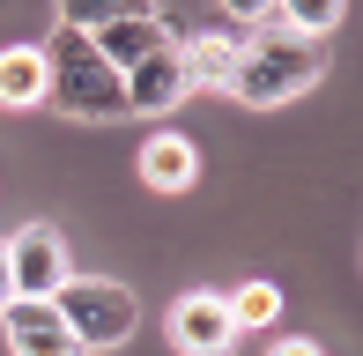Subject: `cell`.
<instances>
[{
	"label": "cell",
	"mask_w": 363,
	"mask_h": 356,
	"mask_svg": "<svg viewBox=\"0 0 363 356\" xmlns=\"http://www.w3.org/2000/svg\"><path fill=\"white\" fill-rule=\"evenodd\" d=\"M38 52H45V104H52V111L89 119V126L126 119V82H119V67H111V60L89 45V30H82V23H67V15H60L52 38H45Z\"/></svg>",
	"instance_id": "obj_1"
},
{
	"label": "cell",
	"mask_w": 363,
	"mask_h": 356,
	"mask_svg": "<svg viewBox=\"0 0 363 356\" xmlns=\"http://www.w3.org/2000/svg\"><path fill=\"white\" fill-rule=\"evenodd\" d=\"M326 82V52L304 38H289V30H245L238 45V67H230V96L252 111H274V104H296V96H311Z\"/></svg>",
	"instance_id": "obj_2"
},
{
	"label": "cell",
	"mask_w": 363,
	"mask_h": 356,
	"mask_svg": "<svg viewBox=\"0 0 363 356\" xmlns=\"http://www.w3.org/2000/svg\"><path fill=\"white\" fill-rule=\"evenodd\" d=\"M52 312H60V327L74 334L82 356L134 342V327H141V297L126 282H111V274H67V282L52 289Z\"/></svg>",
	"instance_id": "obj_3"
},
{
	"label": "cell",
	"mask_w": 363,
	"mask_h": 356,
	"mask_svg": "<svg viewBox=\"0 0 363 356\" xmlns=\"http://www.w3.org/2000/svg\"><path fill=\"white\" fill-rule=\"evenodd\" d=\"M8 245V289L15 297H52L60 282H67V238L52 230V223H23L15 238H0Z\"/></svg>",
	"instance_id": "obj_4"
},
{
	"label": "cell",
	"mask_w": 363,
	"mask_h": 356,
	"mask_svg": "<svg viewBox=\"0 0 363 356\" xmlns=\"http://www.w3.org/2000/svg\"><path fill=\"white\" fill-rule=\"evenodd\" d=\"M82 30H89V45H96V52H104L119 74H126V67H141L148 52H163V45H178V38H171V23H163V15H148V8H111V15H89Z\"/></svg>",
	"instance_id": "obj_5"
},
{
	"label": "cell",
	"mask_w": 363,
	"mask_h": 356,
	"mask_svg": "<svg viewBox=\"0 0 363 356\" xmlns=\"http://www.w3.org/2000/svg\"><path fill=\"white\" fill-rule=\"evenodd\" d=\"M163 327H171V349L178 356H230V342H238L230 297H216V289H186Z\"/></svg>",
	"instance_id": "obj_6"
},
{
	"label": "cell",
	"mask_w": 363,
	"mask_h": 356,
	"mask_svg": "<svg viewBox=\"0 0 363 356\" xmlns=\"http://www.w3.org/2000/svg\"><path fill=\"white\" fill-rule=\"evenodd\" d=\"M0 334H8L15 356H82L74 334L60 327L52 297H8V304H0Z\"/></svg>",
	"instance_id": "obj_7"
},
{
	"label": "cell",
	"mask_w": 363,
	"mask_h": 356,
	"mask_svg": "<svg viewBox=\"0 0 363 356\" xmlns=\"http://www.w3.org/2000/svg\"><path fill=\"white\" fill-rule=\"evenodd\" d=\"M126 82V111H141V119H163V111H178L186 104V60H178V45H163V52H148L141 67H126L119 74Z\"/></svg>",
	"instance_id": "obj_8"
},
{
	"label": "cell",
	"mask_w": 363,
	"mask_h": 356,
	"mask_svg": "<svg viewBox=\"0 0 363 356\" xmlns=\"http://www.w3.org/2000/svg\"><path fill=\"white\" fill-rule=\"evenodd\" d=\"M238 45H245V30H238V23L186 38V45H178V60H186V89H223V82H230V67H238Z\"/></svg>",
	"instance_id": "obj_9"
},
{
	"label": "cell",
	"mask_w": 363,
	"mask_h": 356,
	"mask_svg": "<svg viewBox=\"0 0 363 356\" xmlns=\"http://www.w3.org/2000/svg\"><path fill=\"white\" fill-rule=\"evenodd\" d=\"M141 178L156 193H186L193 178H201V149H193L186 134H148V149H141Z\"/></svg>",
	"instance_id": "obj_10"
},
{
	"label": "cell",
	"mask_w": 363,
	"mask_h": 356,
	"mask_svg": "<svg viewBox=\"0 0 363 356\" xmlns=\"http://www.w3.org/2000/svg\"><path fill=\"white\" fill-rule=\"evenodd\" d=\"M30 104H45V52L8 45L0 52V111H30Z\"/></svg>",
	"instance_id": "obj_11"
},
{
	"label": "cell",
	"mask_w": 363,
	"mask_h": 356,
	"mask_svg": "<svg viewBox=\"0 0 363 356\" xmlns=\"http://www.w3.org/2000/svg\"><path fill=\"white\" fill-rule=\"evenodd\" d=\"M230 319H238V334L245 327H274V319H282V289L274 282H245L238 297H230Z\"/></svg>",
	"instance_id": "obj_12"
},
{
	"label": "cell",
	"mask_w": 363,
	"mask_h": 356,
	"mask_svg": "<svg viewBox=\"0 0 363 356\" xmlns=\"http://www.w3.org/2000/svg\"><path fill=\"white\" fill-rule=\"evenodd\" d=\"M341 15H349L341 0H296V8H282V30H289V38H304V45H319Z\"/></svg>",
	"instance_id": "obj_13"
},
{
	"label": "cell",
	"mask_w": 363,
	"mask_h": 356,
	"mask_svg": "<svg viewBox=\"0 0 363 356\" xmlns=\"http://www.w3.org/2000/svg\"><path fill=\"white\" fill-rule=\"evenodd\" d=\"M267 356H319V342H274Z\"/></svg>",
	"instance_id": "obj_14"
},
{
	"label": "cell",
	"mask_w": 363,
	"mask_h": 356,
	"mask_svg": "<svg viewBox=\"0 0 363 356\" xmlns=\"http://www.w3.org/2000/svg\"><path fill=\"white\" fill-rule=\"evenodd\" d=\"M15 297V289H8V245H0V304H8Z\"/></svg>",
	"instance_id": "obj_15"
}]
</instances>
